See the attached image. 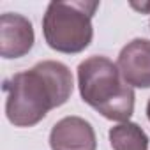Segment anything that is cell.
Wrapping results in <instances>:
<instances>
[{
	"instance_id": "obj_1",
	"label": "cell",
	"mask_w": 150,
	"mask_h": 150,
	"mask_svg": "<svg viewBox=\"0 0 150 150\" xmlns=\"http://www.w3.org/2000/svg\"><path fill=\"white\" fill-rule=\"evenodd\" d=\"M6 115L16 127L39 124L51 110L65 104L74 83L71 69L58 60H42L4 81Z\"/></svg>"
},
{
	"instance_id": "obj_2",
	"label": "cell",
	"mask_w": 150,
	"mask_h": 150,
	"mask_svg": "<svg viewBox=\"0 0 150 150\" xmlns=\"http://www.w3.org/2000/svg\"><path fill=\"white\" fill-rule=\"evenodd\" d=\"M78 88L83 103L108 120L129 122L134 113V90L106 57L94 55L78 65Z\"/></svg>"
},
{
	"instance_id": "obj_3",
	"label": "cell",
	"mask_w": 150,
	"mask_h": 150,
	"mask_svg": "<svg viewBox=\"0 0 150 150\" xmlns=\"http://www.w3.org/2000/svg\"><path fill=\"white\" fill-rule=\"evenodd\" d=\"M99 2L71 0L50 2L42 16V34L46 44L58 53H81L94 39L92 18Z\"/></svg>"
},
{
	"instance_id": "obj_4",
	"label": "cell",
	"mask_w": 150,
	"mask_h": 150,
	"mask_svg": "<svg viewBox=\"0 0 150 150\" xmlns=\"http://www.w3.org/2000/svg\"><path fill=\"white\" fill-rule=\"evenodd\" d=\"M51 150H97V138L92 124L81 117H64L50 132Z\"/></svg>"
},
{
	"instance_id": "obj_5",
	"label": "cell",
	"mask_w": 150,
	"mask_h": 150,
	"mask_svg": "<svg viewBox=\"0 0 150 150\" xmlns=\"http://www.w3.org/2000/svg\"><path fill=\"white\" fill-rule=\"evenodd\" d=\"M35 35L28 18L18 13L0 16V55L4 58L25 57L34 46Z\"/></svg>"
},
{
	"instance_id": "obj_6",
	"label": "cell",
	"mask_w": 150,
	"mask_h": 150,
	"mask_svg": "<svg viewBox=\"0 0 150 150\" xmlns=\"http://www.w3.org/2000/svg\"><path fill=\"white\" fill-rule=\"evenodd\" d=\"M122 78L136 88H150V41L132 39L127 42L117 60Z\"/></svg>"
},
{
	"instance_id": "obj_7",
	"label": "cell",
	"mask_w": 150,
	"mask_h": 150,
	"mask_svg": "<svg viewBox=\"0 0 150 150\" xmlns=\"http://www.w3.org/2000/svg\"><path fill=\"white\" fill-rule=\"evenodd\" d=\"M110 145L113 150H148L146 132L134 122H122L110 129Z\"/></svg>"
},
{
	"instance_id": "obj_8",
	"label": "cell",
	"mask_w": 150,
	"mask_h": 150,
	"mask_svg": "<svg viewBox=\"0 0 150 150\" xmlns=\"http://www.w3.org/2000/svg\"><path fill=\"white\" fill-rule=\"evenodd\" d=\"M131 6H132L134 9H139L141 13H143V11H148V9H150V4H141V6H138V4H131Z\"/></svg>"
},
{
	"instance_id": "obj_9",
	"label": "cell",
	"mask_w": 150,
	"mask_h": 150,
	"mask_svg": "<svg viewBox=\"0 0 150 150\" xmlns=\"http://www.w3.org/2000/svg\"><path fill=\"white\" fill-rule=\"evenodd\" d=\"M146 117H148V120H150V101H148V104H146Z\"/></svg>"
}]
</instances>
